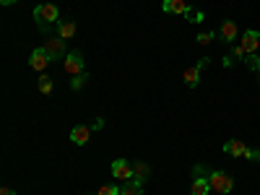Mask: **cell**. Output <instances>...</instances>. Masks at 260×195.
Instances as JSON below:
<instances>
[{"instance_id":"11","label":"cell","mask_w":260,"mask_h":195,"mask_svg":"<svg viewBox=\"0 0 260 195\" xmlns=\"http://www.w3.org/2000/svg\"><path fill=\"white\" fill-rule=\"evenodd\" d=\"M237 37H240V26H237L234 21H224V24L219 26V39L226 42V45H232Z\"/></svg>"},{"instance_id":"13","label":"cell","mask_w":260,"mask_h":195,"mask_svg":"<svg viewBox=\"0 0 260 195\" xmlns=\"http://www.w3.org/2000/svg\"><path fill=\"white\" fill-rule=\"evenodd\" d=\"M211 192V182L206 175H195L192 185H190V195H208Z\"/></svg>"},{"instance_id":"20","label":"cell","mask_w":260,"mask_h":195,"mask_svg":"<svg viewBox=\"0 0 260 195\" xmlns=\"http://www.w3.org/2000/svg\"><path fill=\"white\" fill-rule=\"evenodd\" d=\"M213 39H216V31H201L198 37H195V42H198L201 47H203V45H211Z\"/></svg>"},{"instance_id":"18","label":"cell","mask_w":260,"mask_h":195,"mask_svg":"<svg viewBox=\"0 0 260 195\" xmlns=\"http://www.w3.org/2000/svg\"><path fill=\"white\" fill-rule=\"evenodd\" d=\"M237 60H245V50H242L240 45H237V47H234V50H232V52L226 55V60H224V65H226V68H229V65H234Z\"/></svg>"},{"instance_id":"16","label":"cell","mask_w":260,"mask_h":195,"mask_svg":"<svg viewBox=\"0 0 260 195\" xmlns=\"http://www.w3.org/2000/svg\"><path fill=\"white\" fill-rule=\"evenodd\" d=\"M148 164L146 161H136L133 164V180H138V182H146V177H148Z\"/></svg>"},{"instance_id":"7","label":"cell","mask_w":260,"mask_h":195,"mask_svg":"<svg viewBox=\"0 0 260 195\" xmlns=\"http://www.w3.org/2000/svg\"><path fill=\"white\" fill-rule=\"evenodd\" d=\"M208 65V57H203V60H198L192 65V68H187L185 73H182V78H185V83H187V89H195L198 86V81H201V73H203V68Z\"/></svg>"},{"instance_id":"17","label":"cell","mask_w":260,"mask_h":195,"mask_svg":"<svg viewBox=\"0 0 260 195\" xmlns=\"http://www.w3.org/2000/svg\"><path fill=\"white\" fill-rule=\"evenodd\" d=\"M52 83H55V81H52V76L42 73V76H39V83H37V86H39V91H42V94H52Z\"/></svg>"},{"instance_id":"2","label":"cell","mask_w":260,"mask_h":195,"mask_svg":"<svg viewBox=\"0 0 260 195\" xmlns=\"http://www.w3.org/2000/svg\"><path fill=\"white\" fill-rule=\"evenodd\" d=\"M208 182H211V190L213 192H219V195H226V192H232V187H234V180L226 175V172H221V169H208Z\"/></svg>"},{"instance_id":"8","label":"cell","mask_w":260,"mask_h":195,"mask_svg":"<svg viewBox=\"0 0 260 195\" xmlns=\"http://www.w3.org/2000/svg\"><path fill=\"white\" fill-rule=\"evenodd\" d=\"M224 154H229V156H245V159H250V154H252V148H247L245 146V141H226L224 143Z\"/></svg>"},{"instance_id":"27","label":"cell","mask_w":260,"mask_h":195,"mask_svg":"<svg viewBox=\"0 0 260 195\" xmlns=\"http://www.w3.org/2000/svg\"><path fill=\"white\" fill-rule=\"evenodd\" d=\"M257 76H260V71H257Z\"/></svg>"},{"instance_id":"26","label":"cell","mask_w":260,"mask_h":195,"mask_svg":"<svg viewBox=\"0 0 260 195\" xmlns=\"http://www.w3.org/2000/svg\"><path fill=\"white\" fill-rule=\"evenodd\" d=\"M0 3H3V6H11V3H16V0H0Z\"/></svg>"},{"instance_id":"23","label":"cell","mask_w":260,"mask_h":195,"mask_svg":"<svg viewBox=\"0 0 260 195\" xmlns=\"http://www.w3.org/2000/svg\"><path fill=\"white\" fill-rule=\"evenodd\" d=\"M102 127H104V120H102V117H96V120L91 122V130H102Z\"/></svg>"},{"instance_id":"6","label":"cell","mask_w":260,"mask_h":195,"mask_svg":"<svg viewBox=\"0 0 260 195\" xmlns=\"http://www.w3.org/2000/svg\"><path fill=\"white\" fill-rule=\"evenodd\" d=\"M50 62H52V60H50V55L45 52V47H37V50L29 55V68L37 71V73H45V68H47Z\"/></svg>"},{"instance_id":"5","label":"cell","mask_w":260,"mask_h":195,"mask_svg":"<svg viewBox=\"0 0 260 195\" xmlns=\"http://www.w3.org/2000/svg\"><path fill=\"white\" fill-rule=\"evenodd\" d=\"M112 177L120 180V182L133 180V164H130L127 159H115L112 161Z\"/></svg>"},{"instance_id":"4","label":"cell","mask_w":260,"mask_h":195,"mask_svg":"<svg viewBox=\"0 0 260 195\" xmlns=\"http://www.w3.org/2000/svg\"><path fill=\"white\" fill-rule=\"evenodd\" d=\"M62 68H65V73H71V76L86 73L83 71V55L81 52H68V55H65V60H62Z\"/></svg>"},{"instance_id":"9","label":"cell","mask_w":260,"mask_h":195,"mask_svg":"<svg viewBox=\"0 0 260 195\" xmlns=\"http://www.w3.org/2000/svg\"><path fill=\"white\" fill-rule=\"evenodd\" d=\"M240 47L245 50V55H252V52L260 47V31H255V29L245 31V34H242V42H240Z\"/></svg>"},{"instance_id":"22","label":"cell","mask_w":260,"mask_h":195,"mask_svg":"<svg viewBox=\"0 0 260 195\" xmlns=\"http://www.w3.org/2000/svg\"><path fill=\"white\" fill-rule=\"evenodd\" d=\"M86 81H89V73H81V76H76V78L71 81V89H73V91L83 89V86H86Z\"/></svg>"},{"instance_id":"1","label":"cell","mask_w":260,"mask_h":195,"mask_svg":"<svg viewBox=\"0 0 260 195\" xmlns=\"http://www.w3.org/2000/svg\"><path fill=\"white\" fill-rule=\"evenodd\" d=\"M34 21H37L39 31L50 34L52 24H57V21H60L57 6H55V3H37V6H34Z\"/></svg>"},{"instance_id":"19","label":"cell","mask_w":260,"mask_h":195,"mask_svg":"<svg viewBox=\"0 0 260 195\" xmlns=\"http://www.w3.org/2000/svg\"><path fill=\"white\" fill-rule=\"evenodd\" d=\"M245 68H247V71H255V73H257V71H260V57H257V55H255V52H252V55H247V57H245Z\"/></svg>"},{"instance_id":"24","label":"cell","mask_w":260,"mask_h":195,"mask_svg":"<svg viewBox=\"0 0 260 195\" xmlns=\"http://www.w3.org/2000/svg\"><path fill=\"white\" fill-rule=\"evenodd\" d=\"M0 195H18V192H16L13 187H8V185H6V187H0Z\"/></svg>"},{"instance_id":"12","label":"cell","mask_w":260,"mask_h":195,"mask_svg":"<svg viewBox=\"0 0 260 195\" xmlns=\"http://www.w3.org/2000/svg\"><path fill=\"white\" fill-rule=\"evenodd\" d=\"M89 138H91V125H76L71 130V141L76 146H86V143H89Z\"/></svg>"},{"instance_id":"21","label":"cell","mask_w":260,"mask_h":195,"mask_svg":"<svg viewBox=\"0 0 260 195\" xmlns=\"http://www.w3.org/2000/svg\"><path fill=\"white\" fill-rule=\"evenodd\" d=\"M185 16H187V21H190V24H201V21L206 18V13H203V11H195V8H190Z\"/></svg>"},{"instance_id":"25","label":"cell","mask_w":260,"mask_h":195,"mask_svg":"<svg viewBox=\"0 0 260 195\" xmlns=\"http://www.w3.org/2000/svg\"><path fill=\"white\" fill-rule=\"evenodd\" d=\"M250 159H252V161H257V164H260V148H252V154H250Z\"/></svg>"},{"instance_id":"15","label":"cell","mask_w":260,"mask_h":195,"mask_svg":"<svg viewBox=\"0 0 260 195\" xmlns=\"http://www.w3.org/2000/svg\"><path fill=\"white\" fill-rule=\"evenodd\" d=\"M120 195H143V182L138 180H127L120 185Z\"/></svg>"},{"instance_id":"3","label":"cell","mask_w":260,"mask_h":195,"mask_svg":"<svg viewBox=\"0 0 260 195\" xmlns=\"http://www.w3.org/2000/svg\"><path fill=\"white\" fill-rule=\"evenodd\" d=\"M42 47H45V52L50 55L52 62H57L60 57L65 60V55H68V52H65V39H60L57 34H50V37L45 39V45H42Z\"/></svg>"},{"instance_id":"14","label":"cell","mask_w":260,"mask_h":195,"mask_svg":"<svg viewBox=\"0 0 260 195\" xmlns=\"http://www.w3.org/2000/svg\"><path fill=\"white\" fill-rule=\"evenodd\" d=\"M161 8H164V13H180V16H185L190 11V6L185 3V0H164Z\"/></svg>"},{"instance_id":"10","label":"cell","mask_w":260,"mask_h":195,"mask_svg":"<svg viewBox=\"0 0 260 195\" xmlns=\"http://www.w3.org/2000/svg\"><path fill=\"white\" fill-rule=\"evenodd\" d=\"M76 31H78L76 21H71V18H60V21H57V37H60V39L68 42V39L76 37Z\"/></svg>"}]
</instances>
